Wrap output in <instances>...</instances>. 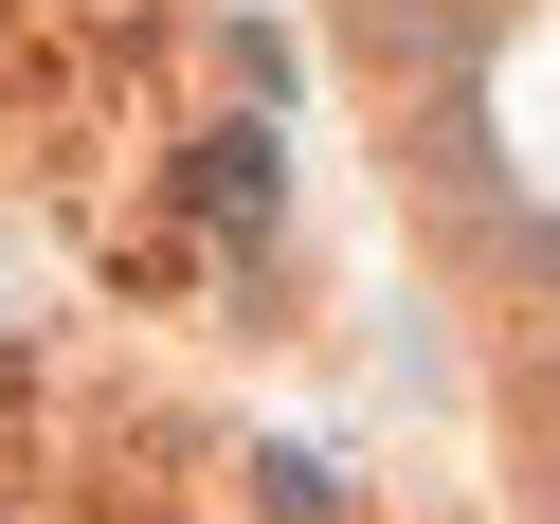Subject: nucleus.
<instances>
[{
    "label": "nucleus",
    "mask_w": 560,
    "mask_h": 524,
    "mask_svg": "<svg viewBox=\"0 0 560 524\" xmlns=\"http://www.w3.org/2000/svg\"><path fill=\"white\" fill-rule=\"evenodd\" d=\"M199 218H218V235L271 218V145H254V127H218V145H199Z\"/></svg>",
    "instance_id": "f257e3e1"
}]
</instances>
